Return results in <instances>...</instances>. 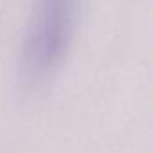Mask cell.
Returning a JSON list of instances; mask_svg holds the SVG:
<instances>
[{
    "label": "cell",
    "mask_w": 153,
    "mask_h": 153,
    "mask_svg": "<svg viewBox=\"0 0 153 153\" xmlns=\"http://www.w3.org/2000/svg\"><path fill=\"white\" fill-rule=\"evenodd\" d=\"M79 16V0H34L18 56L20 87L36 94L59 70Z\"/></svg>",
    "instance_id": "cell-1"
}]
</instances>
